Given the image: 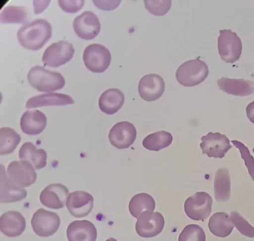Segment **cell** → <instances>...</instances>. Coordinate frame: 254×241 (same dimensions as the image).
Instances as JSON below:
<instances>
[{
    "label": "cell",
    "mask_w": 254,
    "mask_h": 241,
    "mask_svg": "<svg viewBox=\"0 0 254 241\" xmlns=\"http://www.w3.org/2000/svg\"><path fill=\"white\" fill-rule=\"evenodd\" d=\"M73 28L74 32L79 38L90 40L98 35L101 24L95 14L90 11H86L75 18Z\"/></svg>",
    "instance_id": "cell-11"
},
{
    "label": "cell",
    "mask_w": 254,
    "mask_h": 241,
    "mask_svg": "<svg viewBox=\"0 0 254 241\" xmlns=\"http://www.w3.org/2000/svg\"><path fill=\"white\" fill-rule=\"evenodd\" d=\"M209 69L206 63L198 58L187 60L178 68L176 77L178 82L187 87L197 85L207 77Z\"/></svg>",
    "instance_id": "cell-3"
},
{
    "label": "cell",
    "mask_w": 254,
    "mask_h": 241,
    "mask_svg": "<svg viewBox=\"0 0 254 241\" xmlns=\"http://www.w3.org/2000/svg\"><path fill=\"white\" fill-rule=\"evenodd\" d=\"M61 223L59 215L43 208L38 209L33 214L31 224L33 230L38 236L47 237L58 230Z\"/></svg>",
    "instance_id": "cell-8"
},
{
    "label": "cell",
    "mask_w": 254,
    "mask_h": 241,
    "mask_svg": "<svg viewBox=\"0 0 254 241\" xmlns=\"http://www.w3.org/2000/svg\"><path fill=\"white\" fill-rule=\"evenodd\" d=\"M27 79L33 88L39 92H52L60 90L65 85V80L59 72L50 71L42 66L32 67Z\"/></svg>",
    "instance_id": "cell-2"
},
{
    "label": "cell",
    "mask_w": 254,
    "mask_h": 241,
    "mask_svg": "<svg viewBox=\"0 0 254 241\" xmlns=\"http://www.w3.org/2000/svg\"><path fill=\"white\" fill-rule=\"evenodd\" d=\"M74 103V100L68 95L49 93L31 97L26 103V108L31 109L49 106L71 105Z\"/></svg>",
    "instance_id": "cell-22"
},
{
    "label": "cell",
    "mask_w": 254,
    "mask_h": 241,
    "mask_svg": "<svg viewBox=\"0 0 254 241\" xmlns=\"http://www.w3.org/2000/svg\"><path fill=\"white\" fill-rule=\"evenodd\" d=\"M212 205V199L208 193L197 192L186 199L184 210L190 218L196 221H203L210 215Z\"/></svg>",
    "instance_id": "cell-6"
},
{
    "label": "cell",
    "mask_w": 254,
    "mask_h": 241,
    "mask_svg": "<svg viewBox=\"0 0 254 241\" xmlns=\"http://www.w3.org/2000/svg\"><path fill=\"white\" fill-rule=\"evenodd\" d=\"M172 141L173 136L170 132L161 130L145 137L143 140L142 145L147 150L158 151L168 147Z\"/></svg>",
    "instance_id": "cell-28"
},
{
    "label": "cell",
    "mask_w": 254,
    "mask_h": 241,
    "mask_svg": "<svg viewBox=\"0 0 254 241\" xmlns=\"http://www.w3.org/2000/svg\"><path fill=\"white\" fill-rule=\"evenodd\" d=\"M27 17V10L25 7L7 6L0 13V22L1 24L24 23Z\"/></svg>",
    "instance_id": "cell-30"
},
{
    "label": "cell",
    "mask_w": 254,
    "mask_h": 241,
    "mask_svg": "<svg viewBox=\"0 0 254 241\" xmlns=\"http://www.w3.org/2000/svg\"><path fill=\"white\" fill-rule=\"evenodd\" d=\"M21 141L20 135L13 129L8 127L0 128V154L12 153Z\"/></svg>",
    "instance_id": "cell-29"
},
{
    "label": "cell",
    "mask_w": 254,
    "mask_h": 241,
    "mask_svg": "<svg viewBox=\"0 0 254 241\" xmlns=\"http://www.w3.org/2000/svg\"><path fill=\"white\" fill-rule=\"evenodd\" d=\"M202 153L209 157L223 158L232 146L226 135L219 132H208L201 138Z\"/></svg>",
    "instance_id": "cell-10"
},
{
    "label": "cell",
    "mask_w": 254,
    "mask_h": 241,
    "mask_svg": "<svg viewBox=\"0 0 254 241\" xmlns=\"http://www.w3.org/2000/svg\"><path fill=\"white\" fill-rule=\"evenodd\" d=\"M68 192L64 185L59 183H52L42 191L40 200L47 207L54 209L62 208L66 201Z\"/></svg>",
    "instance_id": "cell-16"
},
{
    "label": "cell",
    "mask_w": 254,
    "mask_h": 241,
    "mask_svg": "<svg viewBox=\"0 0 254 241\" xmlns=\"http://www.w3.org/2000/svg\"><path fill=\"white\" fill-rule=\"evenodd\" d=\"M47 123L45 114L37 110L26 111L23 114L20 121L22 132L30 135L41 133L46 128Z\"/></svg>",
    "instance_id": "cell-20"
},
{
    "label": "cell",
    "mask_w": 254,
    "mask_h": 241,
    "mask_svg": "<svg viewBox=\"0 0 254 241\" xmlns=\"http://www.w3.org/2000/svg\"><path fill=\"white\" fill-rule=\"evenodd\" d=\"M164 224V217L160 213L146 210L138 217L135 230L141 237L152 238L161 232Z\"/></svg>",
    "instance_id": "cell-9"
},
{
    "label": "cell",
    "mask_w": 254,
    "mask_h": 241,
    "mask_svg": "<svg viewBox=\"0 0 254 241\" xmlns=\"http://www.w3.org/2000/svg\"><path fill=\"white\" fill-rule=\"evenodd\" d=\"M165 90V82L158 74L150 73L143 76L139 80L138 91L140 97L148 102L159 99Z\"/></svg>",
    "instance_id": "cell-14"
},
{
    "label": "cell",
    "mask_w": 254,
    "mask_h": 241,
    "mask_svg": "<svg viewBox=\"0 0 254 241\" xmlns=\"http://www.w3.org/2000/svg\"><path fill=\"white\" fill-rule=\"evenodd\" d=\"M94 198L88 192L77 190L70 193L66 199V206L70 214L76 218L88 215L93 207Z\"/></svg>",
    "instance_id": "cell-15"
},
{
    "label": "cell",
    "mask_w": 254,
    "mask_h": 241,
    "mask_svg": "<svg viewBox=\"0 0 254 241\" xmlns=\"http://www.w3.org/2000/svg\"><path fill=\"white\" fill-rule=\"evenodd\" d=\"M155 207V202L153 198L146 193H139L134 195L128 205L130 213L135 218H138L146 210L153 211Z\"/></svg>",
    "instance_id": "cell-27"
},
{
    "label": "cell",
    "mask_w": 254,
    "mask_h": 241,
    "mask_svg": "<svg viewBox=\"0 0 254 241\" xmlns=\"http://www.w3.org/2000/svg\"><path fill=\"white\" fill-rule=\"evenodd\" d=\"M0 202L11 203L25 198L27 195V191L11 180L2 165H0Z\"/></svg>",
    "instance_id": "cell-17"
},
{
    "label": "cell",
    "mask_w": 254,
    "mask_h": 241,
    "mask_svg": "<svg viewBox=\"0 0 254 241\" xmlns=\"http://www.w3.org/2000/svg\"><path fill=\"white\" fill-rule=\"evenodd\" d=\"M121 0H93L94 4L102 10H110L116 8Z\"/></svg>",
    "instance_id": "cell-36"
},
{
    "label": "cell",
    "mask_w": 254,
    "mask_h": 241,
    "mask_svg": "<svg viewBox=\"0 0 254 241\" xmlns=\"http://www.w3.org/2000/svg\"><path fill=\"white\" fill-rule=\"evenodd\" d=\"M136 137V128L132 123L127 121L116 123L110 129L108 135L110 143L119 149L130 147Z\"/></svg>",
    "instance_id": "cell-12"
},
{
    "label": "cell",
    "mask_w": 254,
    "mask_h": 241,
    "mask_svg": "<svg viewBox=\"0 0 254 241\" xmlns=\"http://www.w3.org/2000/svg\"><path fill=\"white\" fill-rule=\"evenodd\" d=\"M215 199L218 202L227 201L231 194V181L229 173L226 168L218 169L214 180Z\"/></svg>",
    "instance_id": "cell-26"
},
{
    "label": "cell",
    "mask_w": 254,
    "mask_h": 241,
    "mask_svg": "<svg viewBox=\"0 0 254 241\" xmlns=\"http://www.w3.org/2000/svg\"><path fill=\"white\" fill-rule=\"evenodd\" d=\"M233 144L237 148L241 153V157L245 161L249 173L254 181V158L249 150L243 143L238 140H231Z\"/></svg>",
    "instance_id": "cell-34"
},
{
    "label": "cell",
    "mask_w": 254,
    "mask_h": 241,
    "mask_svg": "<svg viewBox=\"0 0 254 241\" xmlns=\"http://www.w3.org/2000/svg\"><path fill=\"white\" fill-rule=\"evenodd\" d=\"M217 85L223 91L237 96H249L254 92V82L244 79L222 77L218 80Z\"/></svg>",
    "instance_id": "cell-21"
},
{
    "label": "cell",
    "mask_w": 254,
    "mask_h": 241,
    "mask_svg": "<svg viewBox=\"0 0 254 241\" xmlns=\"http://www.w3.org/2000/svg\"><path fill=\"white\" fill-rule=\"evenodd\" d=\"M19 158L21 161L30 163L36 170L44 168L47 164V155L43 149H38L32 143L26 142L19 150Z\"/></svg>",
    "instance_id": "cell-24"
},
{
    "label": "cell",
    "mask_w": 254,
    "mask_h": 241,
    "mask_svg": "<svg viewBox=\"0 0 254 241\" xmlns=\"http://www.w3.org/2000/svg\"><path fill=\"white\" fill-rule=\"evenodd\" d=\"M74 52L72 44L60 41L51 44L45 50L42 60L45 65L56 68L70 61Z\"/></svg>",
    "instance_id": "cell-7"
},
{
    "label": "cell",
    "mask_w": 254,
    "mask_h": 241,
    "mask_svg": "<svg viewBox=\"0 0 254 241\" xmlns=\"http://www.w3.org/2000/svg\"><path fill=\"white\" fill-rule=\"evenodd\" d=\"M246 111L248 119L254 124V101L248 105Z\"/></svg>",
    "instance_id": "cell-37"
},
{
    "label": "cell",
    "mask_w": 254,
    "mask_h": 241,
    "mask_svg": "<svg viewBox=\"0 0 254 241\" xmlns=\"http://www.w3.org/2000/svg\"><path fill=\"white\" fill-rule=\"evenodd\" d=\"M8 176L19 187H28L34 183L37 174L32 165L24 161H13L7 168Z\"/></svg>",
    "instance_id": "cell-13"
},
{
    "label": "cell",
    "mask_w": 254,
    "mask_h": 241,
    "mask_svg": "<svg viewBox=\"0 0 254 241\" xmlns=\"http://www.w3.org/2000/svg\"><path fill=\"white\" fill-rule=\"evenodd\" d=\"M179 241H205V234L200 226L190 224L180 234Z\"/></svg>",
    "instance_id": "cell-31"
},
{
    "label": "cell",
    "mask_w": 254,
    "mask_h": 241,
    "mask_svg": "<svg viewBox=\"0 0 254 241\" xmlns=\"http://www.w3.org/2000/svg\"><path fill=\"white\" fill-rule=\"evenodd\" d=\"M218 49L221 59L227 63L237 61L242 54V43L236 33L230 29L220 30Z\"/></svg>",
    "instance_id": "cell-4"
},
{
    "label": "cell",
    "mask_w": 254,
    "mask_h": 241,
    "mask_svg": "<svg viewBox=\"0 0 254 241\" xmlns=\"http://www.w3.org/2000/svg\"><path fill=\"white\" fill-rule=\"evenodd\" d=\"M97 235L95 225L86 220L73 221L66 230L68 241H96Z\"/></svg>",
    "instance_id": "cell-19"
},
{
    "label": "cell",
    "mask_w": 254,
    "mask_h": 241,
    "mask_svg": "<svg viewBox=\"0 0 254 241\" xmlns=\"http://www.w3.org/2000/svg\"><path fill=\"white\" fill-rule=\"evenodd\" d=\"M26 228V220L19 212L11 210L4 213L0 218L1 232L8 237L20 236Z\"/></svg>",
    "instance_id": "cell-18"
},
{
    "label": "cell",
    "mask_w": 254,
    "mask_h": 241,
    "mask_svg": "<svg viewBox=\"0 0 254 241\" xmlns=\"http://www.w3.org/2000/svg\"><path fill=\"white\" fill-rule=\"evenodd\" d=\"M84 0H58L60 7L67 13H76L79 11L84 4Z\"/></svg>",
    "instance_id": "cell-35"
},
{
    "label": "cell",
    "mask_w": 254,
    "mask_h": 241,
    "mask_svg": "<svg viewBox=\"0 0 254 241\" xmlns=\"http://www.w3.org/2000/svg\"><path fill=\"white\" fill-rule=\"evenodd\" d=\"M52 36V27L49 21L37 19L27 22L18 30L17 38L24 48L32 51L41 49Z\"/></svg>",
    "instance_id": "cell-1"
},
{
    "label": "cell",
    "mask_w": 254,
    "mask_h": 241,
    "mask_svg": "<svg viewBox=\"0 0 254 241\" xmlns=\"http://www.w3.org/2000/svg\"><path fill=\"white\" fill-rule=\"evenodd\" d=\"M230 218L233 225L241 234L248 238H254V227L238 212L232 211Z\"/></svg>",
    "instance_id": "cell-32"
},
{
    "label": "cell",
    "mask_w": 254,
    "mask_h": 241,
    "mask_svg": "<svg viewBox=\"0 0 254 241\" xmlns=\"http://www.w3.org/2000/svg\"><path fill=\"white\" fill-rule=\"evenodd\" d=\"M208 226L212 234L220 238L230 235L234 228L230 216L223 212L213 214L209 218Z\"/></svg>",
    "instance_id": "cell-25"
},
{
    "label": "cell",
    "mask_w": 254,
    "mask_h": 241,
    "mask_svg": "<svg viewBox=\"0 0 254 241\" xmlns=\"http://www.w3.org/2000/svg\"><path fill=\"white\" fill-rule=\"evenodd\" d=\"M125 95L119 89L110 88L101 95L99 99V107L101 111L107 115H113L123 106Z\"/></svg>",
    "instance_id": "cell-23"
},
{
    "label": "cell",
    "mask_w": 254,
    "mask_h": 241,
    "mask_svg": "<svg viewBox=\"0 0 254 241\" xmlns=\"http://www.w3.org/2000/svg\"><path fill=\"white\" fill-rule=\"evenodd\" d=\"M83 60L88 70L94 73H102L110 64L111 55L109 49L104 46L92 44L85 48Z\"/></svg>",
    "instance_id": "cell-5"
},
{
    "label": "cell",
    "mask_w": 254,
    "mask_h": 241,
    "mask_svg": "<svg viewBox=\"0 0 254 241\" xmlns=\"http://www.w3.org/2000/svg\"><path fill=\"white\" fill-rule=\"evenodd\" d=\"M146 9L152 14L162 16L166 14L171 6V0H144Z\"/></svg>",
    "instance_id": "cell-33"
},
{
    "label": "cell",
    "mask_w": 254,
    "mask_h": 241,
    "mask_svg": "<svg viewBox=\"0 0 254 241\" xmlns=\"http://www.w3.org/2000/svg\"><path fill=\"white\" fill-rule=\"evenodd\" d=\"M106 241H117V240L113 238H110L107 239Z\"/></svg>",
    "instance_id": "cell-38"
}]
</instances>
